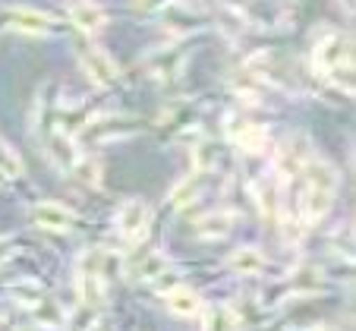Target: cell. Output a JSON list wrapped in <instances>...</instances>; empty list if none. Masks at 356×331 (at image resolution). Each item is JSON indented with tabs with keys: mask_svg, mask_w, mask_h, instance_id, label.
<instances>
[{
	"mask_svg": "<svg viewBox=\"0 0 356 331\" xmlns=\"http://www.w3.org/2000/svg\"><path fill=\"white\" fill-rule=\"evenodd\" d=\"M195 227H199L202 236H224L234 227V215H205Z\"/></svg>",
	"mask_w": 356,
	"mask_h": 331,
	"instance_id": "obj_11",
	"label": "cell"
},
{
	"mask_svg": "<svg viewBox=\"0 0 356 331\" xmlns=\"http://www.w3.org/2000/svg\"><path fill=\"white\" fill-rule=\"evenodd\" d=\"M164 303H168V309L174 312V316H193V312H199V293L189 291V287H174V291H168V297H164Z\"/></svg>",
	"mask_w": 356,
	"mask_h": 331,
	"instance_id": "obj_6",
	"label": "cell"
},
{
	"mask_svg": "<svg viewBox=\"0 0 356 331\" xmlns=\"http://www.w3.org/2000/svg\"><path fill=\"white\" fill-rule=\"evenodd\" d=\"M265 142H268V129L259 127V123H240L236 129V145L243 152H262Z\"/></svg>",
	"mask_w": 356,
	"mask_h": 331,
	"instance_id": "obj_8",
	"label": "cell"
},
{
	"mask_svg": "<svg viewBox=\"0 0 356 331\" xmlns=\"http://www.w3.org/2000/svg\"><path fill=\"white\" fill-rule=\"evenodd\" d=\"M82 67H86L88 79L98 82V86H111L117 79V63L101 47H86L82 51Z\"/></svg>",
	"mask_w": 356,
	"mask_h": 331,
	"instance_id": "obj_3",
	"label": "cell"
},
{
	"mask_svg": "<svg viewBox=\"0 0 356 331\" xmlns=\"http://www.w3.org/2000/svg\"><path fill=\"white\" fill-rule=\"evenodd\" d=\"M73 22L76 26L82 29V32H98L101 26H104V13H101L98 7H95V3H88V0H82V3H73Z\"/></svg>",
	"mask_w": 356,
	"mask_h": 331,
	"instance_id": "obj_7",
	"label": "cell"
},
{
	"mask_svg": "<svg viewBox=\"0 0 356 331\" xmlns=\"http://www.w3.org/2000/svg\"><path fill=\"white\" fill-rule=\"evenodd\" d=\"M262 265H265V256L256 246H243V250H236L230 256V268L243 271V275H256V271H262Z\"/></svg>",
	"mask_w": 356,
	"mask_h": 331,
	"instance_id": "obj_9",
	"label": "cell"
},
{
	"mask_svg": "<svg viewBox=\"0 0 356 331\" xmlns=\"http://www.w3.org/2000/svg\"><path fill=\"white\" fill-rule=\"evenodd\" d=\"M316 331H331V328H316Z\"/></svg>",
	"mask_w": 356,
	"mask_h": 331,
	"instance_id": "obj_14",
	"label": "cell"
},
{
	"mask_svg": "<svg viewBox=\"0 0 356 331\" xmlns=\"http://www.w3.org/2000/svg\"><path fill=\"white\" fill-rule=\"evenodd\" d=\"M312 67H316L322 76H331L343 67H353V45H350V35H341V32L325 35V38L316 45V51H312Z\"/></svg>",
	"mask_w": 356,
	"mask_h": 331,
	"instance_id": "obj_1",
	"label": "cell"
},
{
	"mask_svg": "<svg viewBox=\"0 0 356 331\" xmlns=\"http://www.w3.org/2000/svg\"><path fill=\"white\" fill-rule=\"evenodd\" d=\"M35 221H38V227H47V230H67L73 227L76 215L70 209H63L60 202H38L35 205Z\"/></svg>",
	"mask_w": 356,
	"mask_h": 331,
	"instance_id": "obj_5",
	"label": "cell"
},
{
	"mask_svg": "<svg viewBox=\"0 0 356 331\" xmlns=\"http://www.w3.org/2000/svg\"><path fill=\"white\" fill-rule=\"evenodd\" d=\"M148 227V205L142 199H127L117 209V230L123 240H136L139 234H145Z\"/></svg>",
	"mask_w": 356,
	"mask_h": 331,
	"instance_id": "obj_2",
	"label": "cell"
},
{
	"mask_svg": "<svg viewBox=\"0 0 356 331\" xmlns=\"http://www.w3.org/2000/svg\"><path fill=\"white\" fill-rule=\"evenodd\" d=\"M7 19L16 32H26V35H47L54 29V19H51V16L38 13V10H29V7H13L7 13Z\"/></svg>",
	"mask_w": 356,
	"mask_h": 331,
	"instance_id": "obj_4",
	"label": "cell"
},
{
	"mask_svg": "<svg viewBox=\"0 0 356 331\" xmlns=\"http://www.w3.org/2000/svg\"><path fill=\"white\" fill-rule=\"evenodd\" d=\"M73 174L79 177L82 183H88V186H98V183H101V168H98V161H95V158H88V155H76Z\"/></svg>",
	"mask_w": 356,
	"mask_h": 331,
	"instance_id": "obj_12",
	"label": "cell"
},
{
	"mask_svg": "<svg viewBox=\"0 0 356 331\" xmlns=\"http://www.w3.org/2000/svg\"><path fill=\"white\" fill-rule=\"evenodd\" d=\"M236 328V312L227 306H215L205 316V331H234Z\"/></svg>",
	"mask_w": 356,
	"mask_h": 331,
	"instance_id": "obj_10",
	"label": "cell"
},
{
	"mask_svg": "<svg viewBox=\"0 0 356 331\" xmlns=\"http://www.w3.org/2000/svg\"><path fill=\"white\" fill-rule=\"evenodd\" d=\"M0 174L3 177H19L22 174V161L7 142H0Z\"/></svg>",
	"mask_w": 356,
	"mask_h": 331,
	"instance_id": "obj_13",
	"label": "cell"
}]
</instances>
